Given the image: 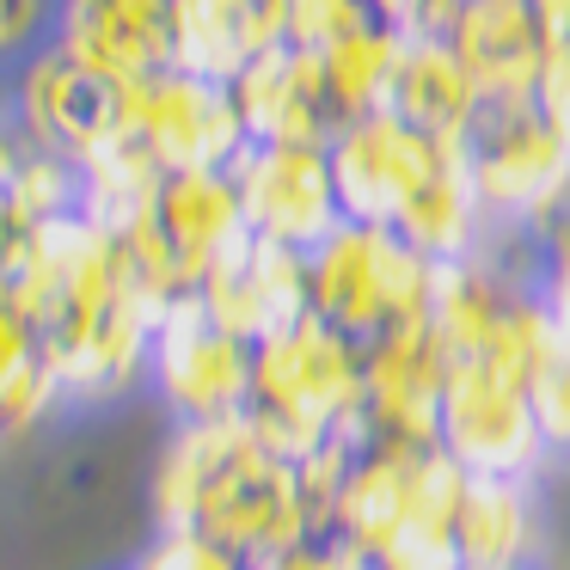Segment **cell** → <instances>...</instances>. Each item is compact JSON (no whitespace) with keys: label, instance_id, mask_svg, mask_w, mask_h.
<instances>
[{"label":"cell","instance_id":"1","mask_svg":"<svg viewBox=\"0 0 570 570\" xmlns=\"http://www.w3.org/2000/svg\"><path fill=\"white\" fill-rule=\"evenodd\" d=\"M0 288L38 332L68 405H105L148 381V337L160 301L136 283L124 246L87 215L19 227L0 264Z\"/></svg>","mask_w":570,"mask_h":570},{"label":"cell","instance_id":"2","mask_svg":"<svg viewBox=\"0 0 570 570\" xmlns=\"http://www.w3.org/2000/svg\"><path fill=\"white\" fill-rule=\"evenodd\" d=\"M325 160H332L344 222L399 234L430 264L472 258L484 246V215L472 197L460 141L423 136V129L374 111L337 129L325 141Z\"/></svg>","mask_w":570,"mask_h":570},{"label":"cell","instance_id":"3","mask_svg":"<svg viewBox=\"0 0 570 570\" xmlns=\"http://www.w3.org/2000/svg\"><path fill=\"white\" fill-rule=\"evenodd\" d=\"M246 417L283 460L313 454L320 442H362V344L313 313L252 344Z\"/></svg>","mask_w":570,"mask_h":570},{"label":"cell","instance_id":"4","mask_svg":"<svg viewBox=\"0 0 570 570\" xmlns=\"http://www.w3.org/2000/svg\"><path fill=\"white\" fill-rule=\"evenodd\" d=\"M190 528L203 540H215L222 552H234L239 564L276 558L288 546L313 540L307 503L295 484V460H283L252 417H222L215 423V448H209V472H203V497H197V521Z\"/></svg>","mask_w":570,"mask_h":570},{"label":"cell","instance_id":"5","mask_svg":"<svg viewBox=\"0 0 570 570\" xmlns=\"http://www.w3.org/2000/svg\"><path fill=\"white\" fill-rule=\"evenodd\" d=\"M435 264L411 252L399 234L344 222L307 252V313L344 332L350 344H374L393 325L430 313Z\"/></svg>","mask_w":570,"mask_h":570},{"label":"cell","instance_id":"6","mask_svg":"<svg viewBox=\"0 0 570 570\" xmlns=\"http://www.w3.org/2000/svg\"><path fill=\"white\" fill-rule=\"evenodd\" d=\"M466 178L484 227H546L570 222V141L546 124L533 99L479 105L460 136Z\"/></svg>","mask_w":570,"mask_h":570},{"label":"cell","instance_id":"7","mask_svg":"<svg viewBox=\"0 0 570 570\" xmlns=\"http://www.w3.org/2000/svg\"><path fill=\"white\" fill-rule=\"evenodd\" d=\"M435 448L466 479H528L546 454L528 381H515L497 362H448Z\"/></svg>","mask_w":570,"mask_h":570},{"label":"cell","instance_id":"8","mask_svg":"<svg viewBox=\"0 0 570 570\" xmlns=\"http://www.w3.org/2000/svg\"><path fill=\"white\" fill-rule=\"evenodd\" d=\"M148 381L178 423L239 417L252 405V344L222 332L197 295H173L154 313Z\"/></svg>","mask_w":570,"mask_h":570},{"label":"cell","instance_id":"9","mask_svg":"<svg viewBox=\"0 0 570 570\" xmlns=\"http://www.w3.org/2000/svg\"><path fill=\"white\" fill-rule=\"evenodd\" d=\"M124 99H129V141L160 173H227L246 154L234 92L215 87V80L160 68V75L129 80Z\"/></svg>","mask_w":570,"mask_h":570},{"label":"cell","instance_id":"10","mask_svg":"<svg viewBox=\"0 0 570 570\" xmlns=\"http://www.w3.org/2000/svg\"><path fill=\"white\" fill-rule=\"evenodd\" d=\"M234 197H239V222L246 234L271 239L288 252H313L325 234L344 227L337 209V185H332V160L325 148H295V141H246L234 166Z\"/></svg>","mask_w":570,"mask_h":570},{"label":"cell","instance_id":"11","mask_svg":"<svg viewBox=\"0 0 570 570\" xmlns=\"http://www.w3.org/2000/svg\"><path fill=\"white\" fill-rule=\"evenodd\" d=\"M124 92L129 87L68 62L62 50H43L26 68V80H19V129L80 173L87 160H99V154L129 141V99Z\"/></svg>","mask_w":570,"mask_h":570},{"label":"cell","instance_id":"12","mask_svg":"<svg viewBox=\"0 0 570 570\" xmlns=\"http://www.w3.org/2000/svg\"><path fill=\"white\" fill-rule=\"evenodd\" d=\"M448 356L430 320H411L362 344V442L374 448H435Z\"/></svg>","mask_w":570,"mask_h":570},{"label":"cell","instance_id":"13","mask_svg":"<svg viewBox=\"0 0 570 570\" xmlns=\"http://www.w3.org/2000/svg\"><path fill=\"white\" fill-rule=\"evenodd\" d=\"M197 301L239 344H264V337L288 332L295 320H307V252L239 234L197 283Z\"/></svg>","mask_w":570,"mask_h":570},{"label":"cell","instance_id":"14","mask_svg":"<svg viewBox=\"0 0 570 570\" xmlns=\"http://www.w3.org/2000/svg\"><path fill=\"white\" fill-rule=\"evenodd\" d=\"M435 38L466 68L479 105H521L540 92L546 31L533 0H454Z\"/></svg>","mask_w":570,"mask_h":570},{"label":"cell","instance_id":"15","mask_svg":"<svg viewBox=\"0 0 570 570\" xmlns=\"http://www.w3.org/2000/svg\"><path fill=\"white\" fill-rule=\"evenodd\" d=\"M283 43L276 0H166V68L234 87L264 50Z\"/></svg>","mask_w":570,"mask_h":570},{"label":"cell","instance_id":"16","mask_svg":"<svg viewBox=\"0 0 570 570\" xmlns=\"http://www.w3.org/2000/svg\"><path fill=\"white\" fill-rule=\"evenodd\" d=\"M227 92H234L246 141L325 148V141L337 136V111H332V92H325V75H320V56L313 50L276 43V50H264Z\"/></svg>","mask_w":570,"mask_h":570},{"label":"cell","instance_id":"17","mask_svg":"<svg viewBox=\"0 0 570 570\" xmlns=\"http://www.w3.org/2000/svg\"><path fill=\"white\" fill-rule=\"evenodd\" d=\"M56 50L92 75L129 80L166 68V0H62Z\"/></svg>","mask_w":570,"mask_h":570},{"label":"cell","instance_id":"18","mask_svg":"<svg viewBox=\"0 0 570 570\" xmlns=\"http://www.w3.org/2000/svg\"><path fill=\"white\" fill-rule=\"evenodd\" d=\"M154 234H160L166 258H173V271H178V288L197 295L209 264L246 234L234 178L227 173H166L160 197H154Z\"/></svg>","mask_w":570,"mask_h":570},{"label":"cell","instance_id":"19","mask_svg":"<svg viewBox=\"0 0 570 570\" xmlns=\"http://www.w3.org/2000/svg\"><path fill=\"white\" fill-rule=\"evenodd\" d=\"M479 111V92H472L466 68L454 62L435 31H399V62H393V87H386V117L423 129V136H448L460 141Z\"/></svg>","mask_w":570,"mask_h":570},{"label":"cell","instance_id":"20","mask_svg":"<svg viewBox=\"0 0 570 570\" xmlns=\"http://www.w3.org/2000/svg\"><path fill=\"white\" fill-rule=\"evenodd\" d=\"M533 552V503L521 479H466L454 509L460 570H521Z\"/></svg>","mask_w":570,"mask_h":570},{"label":"cell","instance_id":"21","mask_svg":"<svg viewBox=\"0 0 570 570\" xmlns=\"http://www.w3.org/2000/svg\"><path fill=\"white\" fill-rule=\"evenodd\" d=\"M393 62H399V31L393 26H362L350 38H337L332 50H320V75L332 92L337 129L356 124V117L386 111V87H393Z\"/></svg>","mask_w":570,"mask_h":570},{"label":"cell","instance_id":"22","mask_svg":"<svg viewBox=\"0 0 570 570\" xmlns=\"http://www.w3.org/2000/svg\"><path fill=\"white\" fill-rule=\"evenodd\" d=\"M533 13H540V31H546V68L533 105L570 141V0H533Z\"/></svg>","mask_w":570,"mask_h":570},{"label":"cell","instance_id":"23","mask_svg":"<svg viewBox=\"0 0 570 570\" xmlns=\"http://www.w3.org/2000/svg\"><path fill=\"white\" fill-rule=\"evenodd\" d=\"M283 7V43H295V50H332L337 38H350V31L374 26L368 7L362 0H276Z\"/></svg>","mask_w":570,"mask_h":570},{"label":"cell","instance_id":"24","mask_svg":"<svg viewBox=\"0 0 570 570\" xmlns=\"http://www.w3.org/2000/svg\"><path fill=\"white\" fill-rule=\"evenodd\" d=\"M62 405H68L62 386H56L50 362L38 356L26 374H13V381H7V393H0V442H13V435H31L38 423H50Z\"/></svg>","mask_w":570,"mask_h":570},{"label":"cell","instance_id":"25","mask_svg":"<svg viewBox=\"0 0 570 570\" xmlns=\"http://www.w3.org/2000/svg\"><path fill=\"white\" fill-rule=\"evenodd\" d=\"M528 399H533V417H540L546 448H564V454H570V337L564 332H558L552 356L533 368Z\"/></svg>","mask_w":570,"mask_h":570},{"label":"cell","instance_id":"26","mask_svg":"<svg viewBox=\"0 0 570 570\" xmlns=\"http://www.w3.org/2000/svg\"><path fill=\"white\" fill-rule=\"evenodd\" d=\"M136 570H246L234 552H222L215 540H203L197 528L154 533V546L136 558Z\"/></svg>","mask_w":570,"mask_h":570},{"label":"cell","instance_id":"27","mask_svg":"<svg viewBox=\"0 0 570 570\" xmlns=\"http://www.w3.org/2000/svg\"><path fill=\"white\" fill-rule=\"evenodd\" d=\"M368 570H460V558L448 533H405L381 558H368Z\"/></svg>","mask_w":570,"mask_h":570},{"label":"cell","instance_id":"28","mask_svg":"<svg viewBox=\"0 0 570 570\" xmlns=\"http://www.w3.org/2000/svg\"><path fill=\"white\" fill-rule=\"evenodd\" d=\"M246 570H368V558L337 546V540H301V546H288V552H276V558H258V564H246Z\"/></svg>","mask_w":570,"mask_h":570},{"label":"cell","instance_id":"29","mask_svg":"<svg viewBox=\"0 0 570 570\" xmlns=\"http://www.w3.org/2000/svg\"><path fill=\"white\" fill-rule=\"evenodd\" d=\"M540 301H546V313H552V325L570 337V222H558V227H552V252H546Z\"/></svg>","mask_w":570,"mask_h":570},{"label":"cell","instance_id":"30","mask_svg":"<svg viewBox=\"0 0 570 570\" xmlns=\"http://www.w3.org/2000/svg\"><path fill=\"white\" fill-rule=\"evenodd\" d=\"M368 7V19H381V26L393 31H442V19L454 13V0H362Z\"/></svg>","mask_w":570,"mask_h":570},{"label":"cell","instance_id":"31","mask_svg":"<svg viewBox=\"0 0 570 570\" xmlns=\"http://www.w3.org/2000/svg\"><path fill=\"white\" fill-rule=\"evenodd\" d=\"M43 26V0H0V62L19 56Z\"/></svg>","mask_w":570,"mask_h":570},{"label":"cell","instance_id":"32","mask_svg":"<svg viewBox=\"0 0 570 570\" xmlns=\"http://www.w3.org/2000/svg\"><path fill=\"white\" fill-rule=\"evenodd\" d=\"M13 239H19V222H13V209H7V190H0V264H7Z\"/></svg>","mask_w":570,"mask_h":570}]
</instances>
